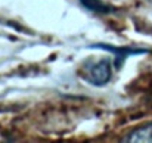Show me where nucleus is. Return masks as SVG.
I'll return each mask as SVG.
<instances>
[{"instance_id":"obj_1","label":"nucleus","mask_w":152,"mask_h":143,"mask_svg":"<svg viewBox=\"0 0 152 143\" xmlns=\"http://www.w3.org/2000/svg\"><path fill=\"white\" fill-rule=\"evenodd\" d=\"M112 66H114V61H111L109 58H101L93 62L87 61L83 65L81 78L95 87H103L111 81Z\"/></svg>"},{"instance_id":"obj_2","label":"nucleus","mask_w":152,"mask_h":143,"mask_svg":"<svg viewBox=\"0 0 152 143\" xmlns=\"http://www.w3.org/2000/svg\"><path fill=\"white\" fill-rule=\"evenodd\" d=\"M89 49H99V50H105L108 53H111L114 56V68L120 69L124 63V61L130 56H139V55H146L151 53L149 49H143V47H133V46H112V45H106V43H95L90 45Z\"/></svg>"},{"instance_id":"obj_3","label":"nucleus","mask_w":152,"mask_h":143,"mask_svg":"<svg viewBox=\"0 0 152 143\" xmlns=\"http://www.w3.org/2000/svg\"><path fill=\"white\" fill-rule=\"evenodd\" d=\"M123 142L130 143H152V123L134 128L123 137Z\"/></svg>"},{"instance_id":"obj_4","label":"nucleus","mask_w":152,"mask_h":143,"mask_svg":"<svg viewBox=\"0 0 152 143\" xmlns=\"http://www.w3.org/2000/svg\"><path fill=\"white\" fill-rule=\"evenodd\" d=\"M81 3V6H84L87 10L93 12V13H99V15H106L114 12L115 9L106 3H103L102 0H78Z\"/></svg>"}]
</instances>
